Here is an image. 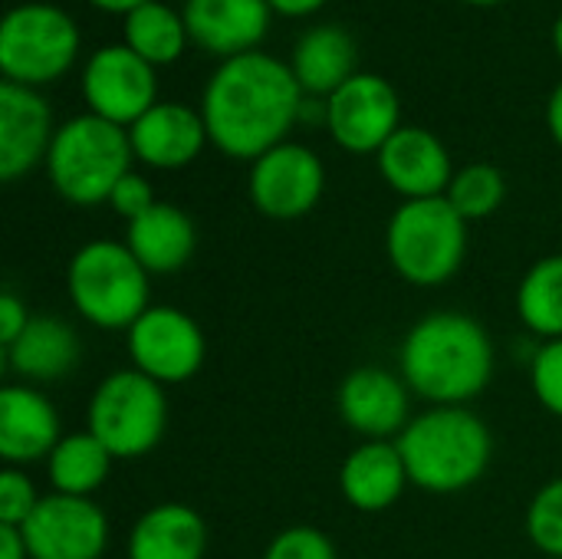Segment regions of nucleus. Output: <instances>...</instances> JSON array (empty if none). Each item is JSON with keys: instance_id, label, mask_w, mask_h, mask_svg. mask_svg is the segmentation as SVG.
Instances as JSON below:
<instances>
[{"instance_id": "1", "label": "nucleus", "mask_w": 562, "mask_h": 559, "mask_svg": "<svg viewBox=\"0 0 562 559\" xmlns=\"http://www.w3.org/2000/svg\"><path fill=\"white\" fill-rule=\"evenodd\" d=\"M306 92L293 66L270 53H240L224 59L201 96V115L211 145L237 161H257L270 148L290 142Z\"/></svg>"}, {"instance_id": "2", "label": "nucleus", "mask_w": 562, "mask_h": 559, "mask_svg": "<svg viewBox=\"0 0 562 559\" xmlns=\"http://www.w3.org/2000/svg\"><path fill=\"white\" fill-rule=\"evenodd\" d=\"M497 349L491 333L468 313L438 310L422 316L398 349V376L428 405H468L494 379Z\"/></svg>"}, {"instance_id": "3", "label": "nucleus", "mask_w": 562, "mask_h": 559, "mask_svg": "<svg viewBox=\"0 0 562 559\" xmlns=\"http://www.w3.org/2000/svg\"><path fill=\"white\" fill-rule=\"evenodd\" d=\"M412 488L428 494H461L474 488L494 458L487 422L468 405H428L395 438Z\"/></svg>"}, {"instance_id": "4", "label": "nucleus", "mask_w": 562, "mask_h": 559, "mask_svg": "<svg viewBox=\"0 0 562 559\" xmlns=\"http://www.w3.org/2000/svg\"><path fill=\"white\" fill-rule=\"evenodd\" d=\"M132 158L128 128L82 112L56 128L46 155V175L59 198L92 208L109 201L112 188L132 171Z\"/></svg>"}, {"instance_id": "5", "label": "nucleus", "mask_w": 562, "mask_h": 559, "mask_svg": "<svg viewBox=\"0 0 562 559\" xmlns=\"http://www.w3.org/2000/svg\"><path fill=\"white\" fill-rule=\"evenodd\" d=\"M392 270L412 287H441L464 267L468 221L441 198L402 201L385 227Z\"/></svg>"}, {"instance_id": "6", "label": "nucleus", "mask_w": 562, "mask_h": 559, "mask_svg": "<svg viewBox=\"0 0 562 559\" xmlns=\"http://www.w3.org/2000/svg\"><path fill=\"white\" fill-rule=\"evenodd\" d=\"M151 273L135 260L125 241H89L66 267V293L72 310L95 329H132L148 310Z\"/></svg>"}, {"instance_id": "7", "label": "nucleus", "mask_w": 562, "mask_h": 559, "mask_svg": "<svg viewBox=\"0 0 562 559\" xmlns=\"http://www.w3.org/2000/svg\"><path fill=\"white\" fill-rule=\"evenodd\" d=\"M89 432L109 448L115 461L151 455L168 428L165 385L138 369H115L89 399Z\"/></svg>"}, {"instance_id": "8", "label": "nucleus", "mask_w": 562, "mask_h": 559, "mask_svg": "<svg viewBox=\"0 0 562 559\" xmlns=\"http://www.w3.org/2000/svg\"><path fill=\"white\" fill-rule=\"evenodd\" d=\"M76 20L53 3L30 0L7 10L0 23V69L3 79L20 86H46L66 76L79 56Z\"/></svg>"}, {"instance_id": "9", "label": "nucleus", "mask_w": 562, "mask_h": 559, "mask_svg": "<svg viewBox=\"0 0 562 559\" xmlns=\"http://www.w3.org/2000/svg\"><path fill=\"white\" fill-rule=\"evenodd\" d=\"M132 369L158 385H181L194 379L207 359L201 326L178 306H148L125 333Z\"/></svg>"}, {"instance_id": "10", "label": "nucleus", "mask_w": 562, "mask_h": 559, "mask_svg": "<svg viewBox=\"0 0 562 559\" xmlns=\"http://www.w3.org/2000/svg\"><path fill=\"white\" fill-rule=\"evenodd\" d=\"M326 128L352 155H379L402 128V99L379 72H356L326 99Z\"/></svg>"}, {"instance_id": "11", "label": "nucleus", "mask_w": 562, "mask_h": 559, "mask_svg": "<svg viewBox=\"0 0 562 559\" xmlns=\"http://www.w3.org/2000/svg\"><path fill=\"white\" fill-rule=\"evenodd\" d=\"M326 191L323 158L300 145L283 142L250 161L247 194L250 204L270 221H300L306 217Z\"/></svg>"}, {"instance_id": "12", "label": "nucleus", "mask_w": 562, "mask_h": 559, "mask_svg": "<svg viewBox=\"0 0 562 559\" xmlns=\"http://www.w3.org/2000/svg\"><path fill=\"white\" fill-rule=\"evenodd\" d=\"M82 96L92 115L132 128L158 102V72L125 43H112L89 56Z\"/></svg>"}, {"instance_id": "13", "label": "nucleus", "mask_w": 562, "mask_h": 559, "mask_svg": "<svg viewBox=\"0 0 562 559\" xmlns=\"http://www.w3.org/2000/svg\"><path fill=\"white\" fill-rule=\"evenodd\" d=\"M30 559H102L109 517L92 497L46 494L20 527Z\"/></svg>"}, {"instance_id": "14", "label": "nucleus", "mask_w": 562, "mask_h": 559, "mask_svg": "<svg viewBox=\"0 0 562 559\" xmlns=\"http://www.w3.org/2000/svg\"><path fill=\"white\" fill-rule=\"evenodd\" d=\"M339 418L362 435L366 441H392L398 438L412 415V389L402 376L382 366L352 369L336 392Z\"/></svg>"}, {"instance_id": "15", "label": "nucleus", "mask_w": 562, "mask_h": 559, "mask_svg": "<svg viewBox=\"0 0 562 559\" xmlns=\"http://www.w3.org/2000/svg\"><path fill=\"white\" fill-rule=\"evenodd\" d=\"M53 109L49 102L20 82H0V178L16 181L40 161L46 165L53 145Z\"/></svg>"}, {"instance_id": "16", "label": "nucleus", "mask_w": 562, "mask_h": 559, "mask_svg": "<svg viewBox=\"0 0 562 559\" xmlns=\"http://www.w3.org/2000/svg\"><path fill=\"white\" fill-rule=\"evenodd\" d=\"M379 175L385 185L402 194L405 201L441 198L454 178L451 155L445 142L418 125H402L382 148H379Z\"/></svg>"}, {"instance_id": "17", "label": "nucleus", "mask_w": 562, "mask_h": 559, "mask_svg": "<svg viewBox=\"0 0 562 559\" xmlns=\"http://www.w3.org/2000/svg\"><path fill=\"white\" fill-rule=\"evenodd\" d=\"M59 441V412L36 385L10 382L0 389V458L7 468L46 461Z\"/></svg>"}, {"instance_id": "18", "label": "nucleus", "mask_w": 562, "mask_h": 559, "mask_svg": "<svg viewBox=\"0 0 562 559\" xmlns=\"http://www.w3.org/2000/svg\"><path fill=\"white\" fill-rule=\"evenodd\" d=\"M128 138L135 158L158 171L188 168L211 142L201 109H188L181 102H161V99L128 128Z\"/></svg>"}, {"instance_id": "19", "label": "nucleus", "mask_w": 562, "mask_h": 559, "mask_svg": "<svg viewBox=\"0 0 562 559\" xmlns=\"http://www.w3.org/2000/svg\"><path fill=\"white\" fill-rule=\"evenodd\" d=\"M270 13L267 0H184L181 10L191 43L224 59L254 53L270 30Z\"/></svg>"}, {"instance_id": "20", "label": "nucleus", "mask_w": 562, "mask_h": 559, "mask_svg": "<svg viewBox=\"0 0 562 559\" xmlns=\"http://www.w3.org/2000/svg\"><path fill=\"white\" fill-rule=\"evenodd\" d=\"M408 484V468L395 441H362L339 468V491L349 507L362 514H382L395 507Z\"/></svg>"}, {"instance_id": "21", "label": "nucleus", "mask_w": 562, "mask_h": 559, "mask_svg": "<svg viewBox=\"0 0 562 559\" xmlns=\"http://www.w3.org/2000/svg\"><path fill=\"white\" fill-rule=\"evenodd\" d=\"M7 366L20 382L26 385H46L66 379L79 359H82V343L79 333L59 320V316H33L30 326L20 333L13 346L3 349Z\"/></svg>"}, {"instance_id": "22", "label": "nucleus", "mask_w": 562, "mask_h": 559, "mask_svg": "<svg viewBox=\"0 0 562 559\" xmlns=\"http://www.w3.org/2000/svg\"><path fill=\"white\" fill-rule=\"evenodd\" d=\"M125 247L151 277H168L191 264L198 231L178 204L158 201L148 214L125 227Z\"/></svg>"}, {"instance_id": "23", "label": "nucleus", "mask_w": 562, "mask_h": 559, "mask_svg": "<svg viewBox=\"0 0 562 559\" xmlns=\"http://www.w3.org/2000/svg\"><path fill=\"white\" fill-rule=\"evenodd\" d=\"M204 517L178 501L148 507L128 534V559H204L207 557Z\"/></svg>"}, {"instance_id": "24", "label": "nucleus", "mask_w": 562, "mask_h": 559, "mask_svg": "<svg viewBox=\"0 0 562 559\" xmlns=\"http://www.w3.org/2000/svg\"><path fill=\"white\" fill-rule=\"evenodd\" d=\"M290 66L306 96L329 99L346 79L356 76V43L342 26L319 23L300 36Z\"/></svg>"}, {"instance_id": "25", "label": "nucleus", "mask_w": 562, "mask_h": 559, "mask_svg": "<svg viewBox=\"0 0 562 559\" xmlns=\"http://www.w3.org/2000/svg\"><path fill=\"white\" fill-rule=\"evenodd\" d=\"M112 461L115 458L109 455V448L86 428L76 435H63V441L46 458V474L56 494L92 497L109 481Z\"/></svg>"}, {"instance_id": "26", "label": "nucleus", "mask_w": 562, "mask_h": 559, "mask_svg": "<svg viewBox=\"0 0 562 559\" xmlns=\"http://www.w3.org/2000/svg\"><path fill=\"white\" fill-rule=\"evenodd\" d=\"M188 40L191 36H188L184 16L161 0H148L145 7L132 10L122 23V43L132 53H138L145 63H151L155 69L175 63L184 53Z\"/></svg>"}, {"instance_id": "27", "label": "nucleus", "mask_w": 562, "mask_h": 559, "mask_svg": "<svg viewBox=\"0 0 562 559\" xmlns=\"http://www.w3.org/2000/svg\"><path fill=\"white\" fill-rule=\"evenodd\" d=\"M517 320L543 343L562 339V254L540 257L517 287Z\"/></svg>"}, {"instance_id": "28", "label": "nucleus", "mask_w": 562, "mask_h": 559, "mask_svg": "<svg viewBox=\"0 0 562 559\" xmlns=\"http://www.w3.org/2000/svg\"><path fill=\"white\" fill-rule=\"evenodd\" d=\"M454 211L471 224V221H487L491 214H497V208L507 198V181L504 171L491 161H474L454 171L448 194H445Z\"/></svg>"}, {"instance_id": "29", "label": "nucleus", "mask_w": 562, "mask_h": 559, "mask_svg": "<svg viewBox=\"0 0 562 559\" xmlns=\"http://www.w3.org/2000/svg\"><path fill=\"white\" fill-rule=\"evenodd\" d=\"M527 537L550 559H562V478L547 481L527 507Z\"/></svg>"}, {"instance_id": "30", "label": "nucleus", "mask_w": 562, "mask_h": 559, "mask_svg": "<svg viewBox=\"0 0 562 559\" xmlns=\"http://www.w3.org/2000/svg\"><path fill=\"white\" fill-rule=\"evenodd\" d=\"M530 389L550 415L562 418V339H550L533 353Z\"/></svg>"}, {"instance_id": "31", "label": "nucleus", "mask_w": 562, "mask_h": 559, "mask_svg": "<svg viewBox=\"0 0 562 559\" xmlns=\"http://www.w3.org/2000/svg\"><path fill=\"white\" fill-rule=\"evenodd\" d=\"M40 501L43 497L36 494L26 471H20V468L0 471V524L3 527H23Z\"/></svg>"}, {"instance_id": "32", "label": "nucleus", "mask_w": 562, "mask_h": 559, "mask_svg": "<svg viewBox=\"0 0 562 559\" xmlns=\"http://www.w3.org/2000/svg\"><path fill=\"white\" fill-rule=\"evenodd\" d=\"M263 559H339L336 557V547H333V540L323 534V530H316V527H286V530H280L273 540H270V547H267V554Z\"/></svg>"}, {"instance_id": "33", "label": "nucleus", "mask_w": 562, "mask_h": 559, "mask_svg": "<svg viewBox=\"0 0 562 559\" xmlns=\"http://www.w3.org/2000/svg\"><path fill=\"white\" fill-rule=\"evenodd\" d=\"M155 204H158L155 188H151V181H148L145 175H138V171H128V175L112 188V194H109V208H112L125 224H132V221H138L142 214H148Z\"/></svg>"}, {"instance_id": "34", "label": "nucleus", "mask_w": 562, "mask_h": 559, "mask_svg": "<svg viewBox=\"0 0 562 559\" xmlns=\"http://www.w3.org/2000/svg\"><path fill=\"white\" fill-rule=\"evenodd\" d=\"M30 310H26V303L16 297V293H3L0 297V346L7 349V346H13L16 339H20V333L30 326Z\"/></svg>"}, {"instance_id": "35", "label": "nucleus", "mask_w": 562, "mask_h": 559, "mask_svg": "<svg viewBox=\"0 0 562 559\" xmlns=\"http://www.w3.org/2000/svg\"><path fill=\"white\" fill-rule=\"evenodd\" d=\"M0 559H30L20 527H3L0 524Z\"/></svg>"}, {"instance_id": "36", "label": "nucleus", "mask_w": 562, "mask_h": 559, "mask_svg": "<svg viewBox=\"0 0 562 559\" xmlns=\"http://www.w3.org/2000/svg\"><path fill=\"white\" fill-rule=\"evenodd\" d=\"M267 3L273 13H283V16H306L326 7V0H267Z\"/></svg>"}, {"instance_id": "37", "label": "nucleus", "mask_w": 562, "mask_h": 559, "mask_svg": "<svg viewBox=\"0 0 562 559\" xmlns=\"http://www.w3.org/2000/svg\"><path fill=\"white\" fill-rule=\"evenodd\" d=\"M547 128H550L553 142L562 148V82L553 89V96L547 102Z\"/></svg>"}, {"instance_id": "38", "label": "nucleus", "mask_w": 562, "mask_h": 559, "mask_svg": "<svg viewBox=\"0 0 562 559\" xmlns=\"http://www.w3.org/2000/svg\"><path fill=\"white\" fill-rule=\"evenodd\" d=\"M89 3L99 7V10H105V13H122V16H128L132 10L145 7L148 0H89Z\"/></svg>"}, {"instance_id": "39", "label": "nucleus", "mask_w": 562, "mask_h": 559, "mask_svg": "<svg viewBox=\"0 0 562 559\" xmlns=\"http://www.w3.org/2000/svg\"><path fill=\"white\" fill-rule=\"evenodd\" d=\"M553 46H557V53H560L562 59V13L557 16V23H553Z\"/></svg>"}, {"instance_id": "40", "label": "nucleus", "mask_w": 562, "mask_h": 559, "mask_svg": "<svg viewBox=\"0 0 562 559\" xmlns=\"http://www.w3.org/2000/svg\"><path fill=\"white\" fill-rule=\"evenodd\" d=\"M464 3H474V7H494V3H504V0H464Z\"/></svg>"}]
</instances>
